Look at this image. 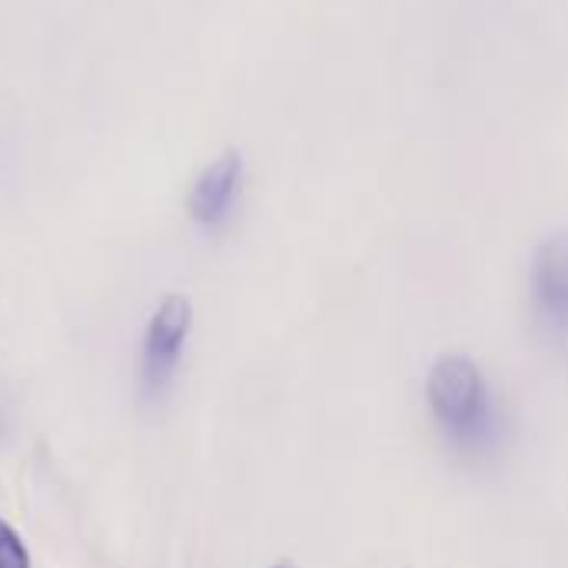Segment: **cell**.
I'll return each instance as SVG.
<instances>
[{"label": "cell", "instance_id": "cell-6", "mask_svg": "<svg viewBox=\"0 0 568 568\" xmlns=\"http://www.w3.org/2000/svg\"><path fill=\"white\" fill-rule=\"evenodd\" d=\"M270 568H296V566H293V562H286V559H280V562H273Z\"/></svg>", "mask_w": 568, "mask_h": 568}, {"label": "cell", "instance_id": "cell-1", "mask_svg": "<svg viewBox=\"0 0 568 568\" xmlns=\"http://www.w3.org/2000/svg\"><path fill=\"white\" fill-rule=\"evenodd\" d=\"M426 406L443 439L463 456H489L503 443L506 419L496 393L466 353H446L429 366Z\"/></svg>", "mask_w": 568, "mask_h": 568}, {"label": "cell", "instance_id": "cell-3", "mask_svg": "<svg viewBox=\"0 0 568 568\" xmlns=\"http://www.w3.org/2000/svg\"><path fill=\"white\" fill-rule=\"evenodd\" d=\"M529 293L539 323L568 343V233H552L539 243L529 270Z\"/></svg>", "mask_w": 568, "mask_h": 568}, {"label": "cell", "instance_id": "cell-5", "mask_svg": "<svg viewBox=\"0 0 568 568\" xmlns=\"http://www.w3.org/2000/svg\"><path fill=\"white\" fill-rule=\"evenodd\" d=\"M0 568H30V556L20 536L3 519H0Z\"/></svg>", "mask_w": 568, "mask_h": 568}, {"label": "cell", "instance_id": "cell-4", "mask_svg": "<svg viewBox=\"0 0 568 568\" xmlns=\"http://www.w3.org/2000/svg\"><path fill=\"white\" fill-rule=\"evenodd\" d=\"M240 180H243V160L236 150L220 153L193 183L190 190V216L206 226L216 230L226 223V216L233 213L236 193H240Z\"/></svg>", "mask_w": 568, "mask_h": 568}, {"label": "cell", "instance_id": "cell-2", "mask_svg": "<svg viewBox=\"0 0 568 568\" xmlns=\"http://www.w3.org/2000/svg\"><path fill=\"white\" fill-rule=\"evenodd\" d=\"M190 326H193V310L186 296H166L156 313L146 323V336H143V389L146 396H160L166 389V383L173 379L180 356L186 349L190 339Z\"/></svg>", "mask_w": 568, "mask_h": 568}]
</instances>
